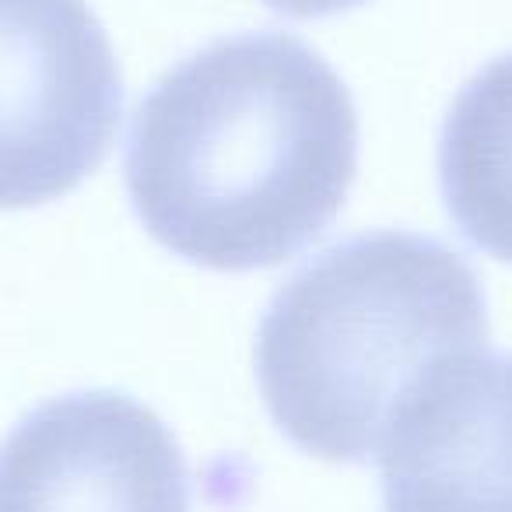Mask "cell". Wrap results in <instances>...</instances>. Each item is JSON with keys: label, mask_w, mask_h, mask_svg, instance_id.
I'll list each match as a JSON object with an SVG mask.
<instances>
[{"label": "cell", "mask_w": 512, "mask_h": 512, "mask_svg": "<svg viewBox=\"0 0 512 512\" xmlns=\"http://www.w3.org/2000/svg\"><path fill=\"white\" fill-rule=\"evenodd\" d=\"M267 8H274L278 15L299 18V22H309V18H330L341 15V11H351L365 0H264Z\"/></svg>", "instance_id": "cell-7"}, {"label": "cell", "mask_w": 512, "mask_h": 512, "mask_svg": "<svg viewBox=\"0 0 512 512\" xmlns=\"http://www.w3.org/2000/svg\"><path fill=\"white\" fill-rule=\"evenodd\" d=\"M484 348L488 299L456 249L432 235L365 232L281 285L256 330V379L302 453L365 463L418 379Z\"/></svg>", "instance_id": "cell-2"}, {"label": "cell", "mask_w": 512, "mask_h": 512, "mask_svg": "<svg viewBox=\"0 0 512 512\" xmlns=\"http://www.w3.org/2000/svg\"><path fill=\"white\" fill-rule=\"evenodd\" d=\"M355 169L348 85L288 32H242L186 57L141 99L127 144V193L151 239L228 274L320 239Z\"/></svg>", "instance_id": "cell-1"}, {"label": "cell", "mask_w": 512, "mask_h": 512, "mask_svg": "<svg viewBox=\"0 0 512 512\" xmlns=\"http://www.w3.org/2000/svg\"><path fill=\"white\" fill-rule=\"evenodd\" d=\"M383 512H512V355L435 365L376 449Z\"/></svg>", "instance_id": "cell-5"}, {"label": "cell", "mask_w": 512, "mask_h": 512, "mask_svg": "<svg viewBox=\"0 0 512 512\" xmlns=\"http://www.w3.org/2000/svg\"><path fill=\"white\" fill-rule=\"evenodd\" d=\"M0 512H190V470L151 407L67 393L0 442Z\"/></svg>", "instance_id": "cell-4"}, {"label": "cell", "mask_w": 512, "mask_h": 512, "mask_svg": "<svg viewBox=\"0 0 512 512\" xmlns=\"http://www.w3.org/2000/svg\"><path fill=\"white\" fill-rule=\"evenodd\" d=\"M120 120V64L88 0H0V211L78 190Z\"/></svg>", "instance_id": "cell-3"}, {"label": "cell", "mask_w": 512, "mask_h": 512, "mask_svg": "<svg viewBox=\"0 0 512 512\" xmlns=\"http://www.w3.org/2000/svg\"><path fill=\"white\" fill-rule=\"evenodd\" d=\"M439 186L463 239L512 264V53L481 67L449 106Z\"/></svg>", "instance_id": "cell-6"}]
</instances>
